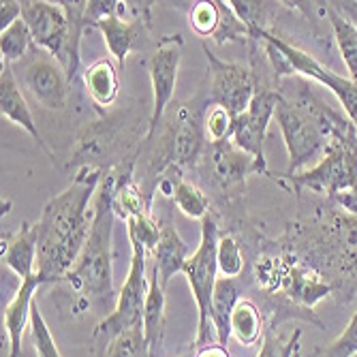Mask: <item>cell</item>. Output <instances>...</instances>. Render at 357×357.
<instances>
[{
    "instance_id": "6da1fadb",
    "label": "cell",
    "mask_w": 357,
    "mask_h": 357,
    "mask_svg": "<svg viewBox=\"0 0 357 357\" xmlns=\"http://www.w3.org/2000/svg\"><path fill=\"white\" fill-rule=\"evenodd\" d=\"M280 248L326 280L340 306L357 300V216L330 202L291 222Z\"/></svg>"
},
{
    "instance_id": "7a4b0ae2",
    "label": "cell",
    "mask_w": 357,
    "mask_h": 357,
    "mask_svg": "<svg viewBox=\"0 0 357 357\" xmlns=\"http://www.w3.org/2000/svg\"><path fill=\"white\" fill-rule=\"evenodd\" d=\"M103 169L84 165L71 184L52 197L37 220L39 255L37 274L43 284L64 282L88 240L92 225V202L99 190Z\"/></svg>"
},
{
    "instance_id": "3957f363",
    "label": "cell",
    "mask_w": 357,
    "mask_h": 357,
    "mask_svg": "<svg viewBox=\"0 0 357 357\" xmlns=\"http://www.w3.org/2000/svg\"><path fill=\"white\" fill-rule=\"evenodd\" d=\"M118 169L103 172L92 202V225L88 240L64 282L90 298L109 300L114 296V195Z\"/></svg>"
},
{
    "instance_id": "277c9868",
    "label": "cell",
    "mask_w": 357,
    "mask_h": 357,
    "mask_svg": "<svg viewBox=\"0 0 357 357\" xmlns=\"http://www.w3.org/2000/svg\"><path fill=\"white\" fill-rule=\"evenodd\" d=\"M284 86L294 92L278 90L280 96L274 118L280 124V133L289 156L287 176H296L300 172H306V167L314 160L319 163L330 146V139L321 131L317 118L319 96L310 90V86L302 79Z\"/></svg>"
},
{
    "instance_id": "5b68a950",
    "label": "cell",
    "mask_w": 357,
    "mask_h": 357,
    "mask_svg": "<svg viewBox=\"0 0 357 357\" xmlns=\"http://www.w3.org/2000/svg\"><path fill=\"white\" fill-rule=\"evenodd\" d=\"M220 240L218 231V220L210 212L202 220V240L199 246L195 250L184 266V276L190 284L195 304L199 310V321H197V336H195V347L204 349L210 344V308H212V294L216 284V274H218V261H216V246Z\"/></svg>"
},
{
    "instance_id": "8992f818",
    "label": "cell",
    "mask_w": 357,
    "mask_h": 357,
    "mask_svg": "<svg viewBox=\"0 0 357 357\" xmlns=\"http://www.w3.org/2000/svg\"><path fill=\"white\" fill-rule=\"evenodd\" d=\"M284 178L291 182V190L298 192L306 188L317 195H326L330 199L351 190L357 186V131L347 137L332 139L323 158L310 169Z\"/></svg>"
},
{
    "instance_id": "52a82bcc",
    "label": "cell",
    "mask_w": 357,
    "mask_h": 357,
    "mask_svg": "<svg viewBox=\"0 0 357 357\" xmlns=\"http://www.w3.org/2000/svg\"><path fill=\"white\" fill-rule=\"evenodd\" d=\"M252 41H264L274 45L284 60L289 62V69L294 75L312 79L321 86H326L334 92V96L338 99L340 107L344 109L347 118L353 122V126L357 128V84L351 77H342L336 71H332L326 64H321L314 56H310L308 52L291 45L289 41L280 39L278 35H274L272 30H252L250 32Z\"/></svg>"
},
{
    "instance_id": "ba28073f",
    "label": "cell",
    "mask_w": 357,
    "mask_h": 357,
    "mask_svg": "<svg viewBox=\"0 0 357 357\" xmlns=\"http://www.w3.org/2000/svg\"><path fill=\"white\" fill-rule=\"evenodd\" d=\"M131 268H128V274L124 278V284L120 289V294L116 298V306L112 310V314H107L99 326L94 330L96 338H114L126 330L142 326L144 319V304H146V296H148V284H150V276L146 274V255L148 250L142 244H133L131 242Z\"/></svg>"
},
{
    "instance_id": "9c48e42d",
    "label": "cell",
    "mask_w": 357,
    "mask_h": 357,
    "mask_svg": "<svg viewBox=\"0 0 357 357\" xmlns=\"http://www.w3.org/2000/svg\"><path fill=\"white\" fill-rule=\"evenodd\" d=\"M206 58H208V71H210V101L212 105H220L236 118L244 114L250 105V101L257 94V82L255 75L238 62L220 60L216 54L210 52V47L204 45Z\"/></svg>"
},
{
    "instance_id": "30bf717a",
    "label": "cell",
    "mask_w": 357,
    "mask_h": 357,
    "mask_svg": "<svg viewBox=\"0 0 357 357\" xmlns=\"http://www.w3.org/2000/svg\"><path fill=\"white\" fill-rule=\"evenodd\" d=\"M182 35L165 37L160 41L158 50L152 54L148 71H150V84H152V114L148 122L146 142H150L156 133V128L163 120L178 84V69L182 60Z\"/></svg>"
},
{
    "instance_id": "8fae6325",
    "label": "cell",
    "mask_w": 357,
    "mask_h": 357,
    "mask_svg": "<svg viewBox=\"0 0 357 357\" xmlns=\"http://www.w3.org/2000/svg\"><path fill=\"white\" fill-rule=\"evenodd\" d=\"M22 20L26 22L35 45L58 60L64 69L69 47V17L64 7L47 0H24Z\"/></svg>"
},
{
    "instance_id": "7c38bea8",
    "label": "cell",
    "mask_w": 357,
    "mask_h": 357,
    "mask_svg": "<svg viewBox=\"0 0 357 357\" xmlns=\"http://www.w3.org/2000/svg\"><path fill=\"white\" fill-rule=\"evenodd\" d=\"M278 90L261 88L257 90L255 99L250 101L248 109L240 114L234 122V133H231V144L250 156L257 158V163L264 169H268V160L264 152L266 135H268V126L270 120L276 114V103H278Z\"/></svg>"
},
{
    "instance_id": "4fadbf2b",
    "label": "cell",
    "mask_w": 357,
    "mask_h": 357,
    "mask_svg": "<svg viewBox=\"0 0 357 357\" xmlns=\"http://www.w3.org/2000/svg\"><path fill=\"white\" fill-rule=\"evenodd\" d=\"M24 86L39 105L52 112H62L69 101V77L62 64L52 56L30 60L24 69Z\"/></svg>"
},
{
    "instance_id": "5bb4252c",
    "label": "cell",
    "mask_w": 357,
    "mask_h": 357,
    "mask_svg": "<svg viewBox=\"0 0 357 357\" xmlns=\"http://www.w3.org/2000/svg\"><path fill=\"white\" fill-rule=\"evenodd\" d=\"M208 163H210V174L216 186L222 192H229V195H240L246 186V178L252 174L270 176L268 169H264L257 163L255 156L236 148L231 142L212 144Z\"/></svg>"
},
{
    "instance_id": "9a60e30c",
    "label": "cell",
    "mask_w": 357,
    "mask_h": 357,
    "mask_svg": "<svg viewBox=\"0 0 357 357\" xmlns=\"http://www.w3.org/2000/svg\"><path fill=\"white\" fill-rule=\"evenodd\" d=\"M204 144L206 133L202 114L190 107H180L165 139V163L176 169L192 165L202 156Z\"/></svg>"
},
{
    "instance_id": "2e32d148",
    "label": "cell",
    "mask_w": 357,
    "mask_h": 357,
    "mask_svg": "<svg viewBox=\"0 0 357 357\" xmlns=\"http://www.w3.org/2000/svg\"><path fill=\"white\" fill-rule=\"evenodd\" d=\"M0 114H3V118L11 120L13 124L22 126L24 131L39 144V148L50 156V160L54 163L56 156L50 150V146L43 142V135L39 133L37 122H35V118H32V112L28 107L26 96L20 90V84L15 79L11 64H5V62H3V71H0Z\"/></svg>"
},
{
    "instance_id": "e0dca14e",
    "label": "cell",
    "mask_w": 357,
    "mask_h": 357,
    "mask_svg": "<svg viewBox=\"0 0 357 357\" xmlns=\"http://www.w3.org/2000/svg\"><path fill=\"white\" fill-rule=\"evenodd\" d=\"M43 284L41 276L35 274L20 282L17 294L13 300L7 304L3 312V334L7 336V347H9V357H22V342H24V332L30 323L32 314V304H35V294L37 289Z\"/></svg>"
},
{
    "instance_id": "ac0fdd59",
    "label": "cell",
    "mask_w": 357,
    "mask_h": 357,
    "mask_svg": "<svg viewBox=\"0 0 357 357\" xmlns=\"http://www.w3.org/2000/svg\"><path fill=\"white\" fill-rule=\"evenodd\" d=\"M39 234L37 222H24L11 236L3 234V264L20 278L26 280L37 274Z\"/></svg>"
},
{
    "instance_id": "d6986e66",
    "label": "cell",
    "mask_w": 357,
    "mask_h": 357,
    "mask_svg": "<svg viewBox=\"0 0 357 357\" xmlns=\"http://www.w3.org/2000/svg\"><path fill=\"white\" fill-rule=\"evenodd\" d=\"M142 328H144V338L150 357H158L160 351H163V340H165V287L160 282L154 266L150 270V284L144 304Z\"/></svg>"
},
{
    "instance_id": "ffe728a7",
    "label": "cell",
    "mask_w": 357,
    "mask_h": 357,
    "mask_svg": "<svg viewBox=\"0 0 357 357\" xmlns=\"http://www.w3.org/2000/svg\"><path fill=\"white\" fill-rule=\"evenodd\" d=\"M152 255H154V268L158 272V278L163 282V287H167L176 274L184 272V266L188 261V246L176 231V227L160 225L158 244L152 250Z\"/></svg>"
},
{
    "instance_id": "44dd1931",
    "label": "cell",
    "mask_w": 357,
    "mask_h": 357,
    "mask_svg": "<svg viewBox=\"0 0 357 357\" xmlns=\"http://www.w3.org/2000/svg\"><path fill=\"white\" fill-rule=\"evenodd\" d=\"M240 302V284L236 278H218L212 294V308H210V321L212 330L216 334L218 344L227 347L231 338V314Z\"/></svg>"
},
{
    "instance_id": "7402d4cb",
    "label": "cell",
    "mask_w": 357,
    "mask_h": 357,
    "mask_svg": "<svg viewBox=\"0 0 357 357\" xmlns=\"http://www.w3.org/2000/svg\"><path fill=\"white\" fill-rule=\"evenodd\" d=\"M139 22L142 20H122V17H105L96 22L94 28H99L103 41L118 67H124L126 58L131 56L137 37H139Z\"/></svg>"
},
{
    "instance_id": "603a6c76",
    "label": "cell",
    "mask_w": 357,
    "mask_h": 357,
    "mask_svg": "<svg viewBox=\"0 0 357 357\" xmlns=\"http://www.w3.org/2000/svg\"><path fill=\"white\" fill-rule=\"evenodd\" d=\"M84 84L96 107H101V109L109 107L116 101L118 90H120L116 64L109 58H101L92 62L84 71Z\"/></svg>"
},
{
    "instance_id": "cb8c5ba5",
    "label": "cell",
    "mask_w": 357,
    "mask_h": 357,
    "mask_svg": "<svg viewBox=\"0 0 357 357\" xmlns=\"http://www.w3.org/2000/svg\"><path fill=\"white\" fill-rule=\"evenodd\" d=\"M321 13L328 17L332 30H334V39L338 45V52L349 69V77L357 84V26L349 22L344 15H340L332 3H319Z\"/></svg>"
},
{
    "instance_id": "d4e9b609",
    "label": "cell",
    "mask_w": 357,
    "mask_h": 357,
    "mask_svg": "<svg viewBox=\"0 0 357 357\" xmlns=\"http://www.w3.org/2000/svg\"><path fill=\"white\" fill-rule=\"evenodd\" d=\"M231 336L242 347H255L266 336L264 314L252 300H240L231 314Z\"/></svg>"
},
{
    "instance_id": "484cf974",
    "label": "cell",
    "mask_w": 357,
    "mask_h": 357,
    "mask_svg": "<svg viewBox=\"0 0 357 357\" xmlns=\"http://www.w3.org/2000/svg\"><path fill=\"white\" fill-rule=\"evenodd\" d=\"M172 199L176 204V208L188 216V218H197V220H204L208 214H210V202L204 195V190L192 184L184 178H176V184H174V192H172Z\"/></svg>"
},
{
    "instance_id": "4316f807",
    "label": "cell",
    "mask_w": 357,
    "mask_h": 357,
    "mask_svg": "<svg viewBox=\"0 0 357 357\" xmlns=\"http://www.w3.org/2000/svg\"><path fill=\"white\" fill-rule=\"evenodd\" d=\"M32 45H35V41H32V35L24 20H17L13 26L0 32V54H3L5 64H13L24 58Z\"/></svg>"
},
{
    "instance_id": "83f0119b",
    "label": "cell",
    "mask_w": 357,
    "mask_h": 357,
    "mask_svg": "<svg viewBox=\"0 0 357 357\" xmlns=\"http://www.w3.org/2000/svg\"><path fill=\"white\" fill-rule=\"evenodd\" d=\"M103 357H150L146 338H144V328H131L105 342Z\"/></svg>"
},
{
    "instance_id": "f1b7e54d",
    "label": "cell",
    "mask_w": 357,
    "mask_h": 357,
    "mask_svg": "<svg viewBox=\"0 0 357 357\" xmlns=\"http://www.w3.org/2000/svg\"><path fill=\"white\" fill-rule=\"evenodd\" d=\"M216 261H218V272L225 278H238L244 272V255L234 236L229 234L220 236L216 246Z\"/></svg>"
},
{
    "instance_id": "f546056e",
    "label": "cell",
    "mask_w": 357,
    "mask_h": 357,
    "mask_svg": "<svg viewBox=\"0 0 357 357\" xmlns=\"http://www.w3.org/2000/svg\"><path fill=\"white\" fill-rule=\"evenodd\" d=\"M234 122L236 116L229 114L220 105H212L206 116H204V133L206 139H210V144H222L229 142L231 133H234Z\"/></svg>"
},
{
    "instance_id": "4dcf8cb0",
    "label": "cell",
    "mask_w": 357,
    "mask_h": 357,
    "mask_svg": "<svg viewBox=\"0 0 357 357\" xmlns=\"http://www.w3.org/2000/svg\"><path fill=\"white\" fill-rule=\"evenodd\" d=\"M218 9H220V24H218V30H216V35H214V41L218 45H225V43H229V41L252 39L248 26L234 13L229 3H218Z\"/></svg>"
},
{
    "instance_id": "1f68e13d",
    "label": "cell",
    "mask_w": 357,
    "mask_h": 357,
    "mask_svg": "<svg viewBox=\"0 0 357 357\" xmlns=\"http://www.w3.org/2000/svg\"><path fill=\"white\" fill-rule=\"evenodd\" d=\"M30 334H32V344H35V351L39 357H62L56 340L47 328V323L41 314L39 304H32V314H30Z\"/></svg>"
},
{
    "instance_id": "d6a6232c",
    "label": "cell",
    "mask_w": 357,
    "mask_h": 357,
    "mask_svg": "<svg viewBox=\"0 0 357 357\" xmlns=\"http://www.w3.org/2000/svg\"><path fill=\"white\" fill-rule=\"evenodd\" d=\"M357 355V312L351 317L344 332L330 344L312 349L310 357H355Z\"/></svg>"
},
{
    "instance_id": "836d02e7",
    "label": "cell",
    "mask_w": 357,
    "mask_h": 357,
    "mask_svg": "<svg viewBox=\"0 0 357 357\" xmlns=\"http://www.w3.org/2000/svg\"><path fill=\"white\" fill-rule=\"evenodd\" d=\"M190 28L197 32L199 37H214L218 24H220V9L218 3H195V7L188 13Z\"/></svg>"
},
{
    "instance_id": "e575fe53",
    "label": "cell",
    "mask_w": 357,
    "mask_h": 357,
    "mask_svg": "<svg viewBox=\"0 0 357 357\" xmlns=\"http://www.w3.org/2000/svg\"><path fill=\"white\" fill-rule=\"evenodd\" d=\"M17 20H22V3H17V0L0 3V30H7Z\"/></svg>"
},
{
    "instance_id": "d590c367",
    "label": "cell",
    "mask_w": 357,
    "mask_h": 357,
    "mask_svg": "<svg viewBox=\"0 0 357 357\" xmlns=\"http://www.w3.org/2000/svg\"><path fill=\"white\" fill-rule=\"evenodd\" d=\"M334 206H338L340 210H344L347 214L357 216V186H353L351 190H344L340 195H336L334 199H330Z\"/></svg>"
},
{
    "instance_id": "8d00e7d4",
    "label": "cell",
    "mask_w": 357,
    "mask_h": 357,
    "mask_svg": "<svg viewBox=\"0 0 357 357\" xmlns=\"http://www.w3.org/2000/svg\"><path fill=\"white\" fill-rule=\"evenodd\" d=\"M195 357H231V355H229V351H227V347H222V344H208L204 349H197Z\"/></svg>"
},
{
    "instance_id": "74e56055",
    "label": "cell",
    "mask_w": 357,
    "mask_h": 357,
    "mask_svg": "<svg viewBox=\"0 0 357 357\" xmlns=\"http://www.w3.org/2000/svg\"><path fill=\"white\" fill-rule=\"evenodd\" d=\"M332 7L340 15H344L349 22H353L357 26V3H355V0H353V3H332Z\"/></svg>"
},
{
    "instance_id": "f35d334b",
    "label": "cell",
    "mask_w": 357,
    "mask_h": 357,
    "mask_svg": "<svg viewBox=\"0 0 357 357\" xmlns=\"http://www.w3.org/2000/svg\"><path fill=\"white\" fill-rule=\"evenodd\" d=\"M355 357H357V355H355Z\"/></svg>"
}]
</instances>
